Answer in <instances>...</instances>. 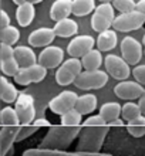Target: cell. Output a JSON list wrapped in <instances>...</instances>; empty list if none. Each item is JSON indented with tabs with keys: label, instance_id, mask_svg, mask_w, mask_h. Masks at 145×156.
Listing matches in <instances>:
<instances>
[{
	"label": "cell",
	"instance_id": "f35d334b",
	"mask_svg": "<svg viewBox=\"0 0 145 156\" xmlns=\"http://www.w3.org/2000/svg\"><path fill=\"white\" fill-rule=\"evenodd\" d=\"M33 125H34V126H37V128H42V126H50V122L47 121V119L42 118V119H34Z\"/></svg>",
	"mask_w": 145,
	"mask_h": 156
},
{
	"label": "cell",
	"instance_id": "ee69618b",
	"mask_svg": "<svg viewBox=\"0 0 145 156\" xmlns=\"http://www.w3.org/2000/svg\"><path fill=\"white\" fill-rule=\"evenodd\" d=\"M29 3H31V4H37V3H42L43 0H27Z\"/></svg>",
	"mask_w": 145,
	"mask_h": 156
},
{
	"label": "cell",
	"instance_id": "52a82bcc",
	"mask_svg": "<svg viewBox=\"0 0 145 156\" xmlns=\"http://www.w3.org/2000/svg\"><path fill=\"white\" fill-rule=\"evenodd\" d=\"M145 24V14L140 12H131V13H121L117 16L112 23V29L121 33H129L134 30H140Z\"/></svg>",
	"mask_w": 145,
	"mask_h": 156
},
{
	"label": "cell",
	"instance_id": "4dcf8cb0",
	"mask_svg": "<svg viewBox=\"0 0 145 156\" xmlns=\"http://www.w3.org/2000/svg\"><path fill=\"white\" fill-rule=\"evenodd\" d=\"M23 156H84L78 152H61V151H46V149L34 148L23 152Z\"/></svg>",
	"mask_w": 145,
	"mask_h": 156
},
{
	"label": "cell",
	"instance_id": "1f68e13d",
	"mask_svg": "<svg viewBox=\"0 0 145 156\" xmlns=\"http://www.w3.org/2000/svg\"><path fill=\"white\" fill-rule=\"evenodd\" d=\"M60 116H61L60 121H61L63 126H81V123H83V115L75 108L64 112Z\"/></svg>",
	"mask_w": 145,
	"mask_h": 156
},
{
	"label": "cell",
	"instance_id": "2e32d148",
	"mask_svg": "<svg viewBox=\"0 0 145 156\" xmlns=\"http://www.w3.org/2000/svg\"><path fill=\"white\" fill-rule=\"evenodd\" d=\"M56 38V33L50 27H40L29 34V44L31 47H49Z\"/></svg>",
	"mask_w": 145,
	"mask_h": 156
},
{
	"label": "cell",
	"instance_id": "484cf974",
	"mask_svg": "<svg viewBox=\"0 0 145 156\" xmlns=\"http://www.w3.org/2000/svg\"><path fill=\"white\" fill-rule=\"evenodd\" d=\"M0 85H2V92H0V98L6 104H13L16 102L17 97H19V91L14 87V84L9 81L6 77L0 78Z\"/></svg>",
	"mask_w": 145,
	"mask_h": 156
},
{
	"label": "cell",
	"instance_id": "8d00e7d4",
	"mask_svg": "<svg viewBox=\"0 0 145 156\" xmlns=\"http://www.w3.org/2000/svg\"><path fill=\"white\" fill-rule=\"evenodd\" d=\"M131 74L134 75L135 81L138 84H141L142 87L145 85V66H137L134 67V70L131 71Z\"/></svg>",
	"mask_w": 145,
	"mask_h": 156
},
{
	"label": "cell",
	"instance_id": "ab89813d",
	"mask_svg": "<svg viewBox=\"0 0 145 156\" xmlns=\"http://www.w3.org/2000/svg\"><path fill=\"white\" fill-rule=\"evenodd\" d=\"M138 105H140V109H141L142 115L145 116V90H144V94L141 95V98L138 99Z\"/></svg>",
	"mask_w": 145,
	"mask_h": 156
},
{
	"label": "cell",
	"instance_id": "8992f818",
	"mask_svg": "<svg viewBox=\"0 0 145 156\" xmlns=\"http://www.w3.org/2000/svg\"><path fill=\"white\" fill-rule=\"evenodd\" d=\"M14 109L17 112L20 125H31L36 119V107L33 95L21 92L14 102Z\"/></svg>",
	"mask_w": 145,
	"mask_h": 156
},
{
	"label": "cell",
	"instance_id": "ac0fdd59",
	"mask_svg": "<svg viewBox=\"0 0 145 156\" xmlns=\"http://www.w3.org/2000/svg\"><path fill=\"white\" fill-rule=\"evenodd\" d=\"M14 58H16V61L20 68H26V67L37 64V55L33 51V48L27 47V45H17V47H14Z\"/></svg>",
	"mask_w": 145,
	"mask_h": 156
},
{
	"label": "cell",
	"instance_id": "3957f363",
	"mask_svg": "<svg viewBox=\"0 0 145 156\" xmlns=\"http://www.w3.org/2000/svg\"><path fill=\"white\" fill-rule=\"evenodd\" d=\"M115 19V9L111 3H100L97 6L91 17V27L94 31L101 33L105 30H110V27L114 23Z\"/></svg>",
	"mask_w": 145,
	"mask_h": 156
},
{
	"label": "cell",
	"instance_id": "5b68a950",
	"mask_svg": "<svg viewBox=\"0 0 145 156\" xmlns=\"http://www.w3.org/2000/svg\"><path fill=\"white\" fill-rule=\"evenodd\" d=\"M110 75L105 71L96 70V71H83L78 77L75 78L74 85L80 90H101L107 85Z\"/></svg>",
	"mask_w": 145,
	"mask_h": 156
},
{
	"label": "cell",
	"instance_id": "f6af8a7d",
	"mask_svg": "<svg viewBox=\"0 0 145 156\" xmlns=\"http://www.w3.org/2000/svg\"><path fill=\"white\" fill-rule=\"evenodd\" d=\"M100 3H112L114 0H98Z\"/></svg>",
	"mask_w": 145,
	"mask_h": 156
},
{
	"label": "cell",
	"instance_id": "30bf717a",
	"mask_svg": "<svg viewBox=\"0 0 145 156\" xmlns=\"http://www.w3.org/2000/svg\"><path fill=\"white\" fill-rule=\"evenodd\" d=\"M47 77V68H44L40 64L20 68L19 73L14 75V82L19 85H30V84H37L42 82Z\"/></svg>",
	"mask_w": 145,
	"mask_h": 156
},
{
	"label": "cell",
	"instance_id": "d4e9b609",
	"mask_svg": "<svg viewBox=\"0 0 145 156\" xmlns=\"http://www.w3.org/2000/svg\"><path fill=\"white\" fill-rule=\"evenodd\" d=\"M121 105L118 102H105L104 105H101L100 108V114L98 115L105 121V123H110L115 119L121 118Z\"/></svg>",
	"mask_w": 145,
	"mask_h": 156
},
{
	"label": "cell",
	"instance_id": "b9f144b4",
	"mask_svg": "<svg viewBox=\"0 0 145 156\" xmlns=\"http://www.w3.org/2000/svg\"><path fill=\"white\" fill-rule=\"evenodd\" d=\"M108 126H124V121L122 119H115V121H112V122L108 123Z\"/></svg>",
	"mask_w": 145,
	"mask_h": 156
},
{
	"label": "cell",
	"instance_id": "f1b7e54d",
	"mask_svg": "<svg viewBox=\"0 0 145 156\" xmlns=\"http://www.w3.org/2000/svg\"><path fill=\"white\" fill-rule=\"evenodd\" d=\"M142 115L141 109H140V105L132 101H128L127 104L122 105L121 108V116H122V121H127V122H131L134 119L140 118Z\"/></svg>",
	"mask_w": 145,
	"mask_h": 156
},
{
	"label": "cell",
	"instance_id": "74e56055",
	"mask_svg": "<svg viewBox=\"0 0 145 156\" xmlns=\"http://www.w3.org/2000/svg\"><path fill=\"white\" fill-rule=\"evenodd\" d=\"M9 26H10V17L4 10H2L0 12V27L4 29V27H9Z\"/></svg>",
	"mask_w": 145,
	"mask_h": 156
},
{
	"label": "cell",
	"instance_id": "836d02e7",
	"mask_svg": "<svg viewBox=\"0 0 145 156\" xmlns=\"http://www.w3.org/2000/svg\"><path fill=\"white\" fill-rule=\"evenodd\" d=\"M37 131H38V128L34 126L33 123H31V125H21L20 131H19V133H17L16 142H21V140L27 139V138H30L31 135H34Z\"/></svg>",
	"mask_w": 145,
	"mask_h": 156
},
{
	"label": "cell",
	"instance_id": "8fae6325",
	"mask_svg": "<svg viewBox=\"0 0 145 156\" xmlns=\"http://www.w3.org/2000/svg\"><path fill=\"white\" fill-rule=\"evenodd\" d=\"M77 98L78 95L75 94L74 91H63L58 95H56L51 101L49 102V109L53 114H57V115H63L64 112L70 111L75 107V102H77Z\"/></svg>",
	"mask_w": 145,
	"mask_h": 156
},
{
	"label": "cell",
	"instance_id": "277c9868",
	"mask_svg": "<svg viewBox=\"0 0 145 156\" xmlns=\"http://www.w3.org/2000/svg\"><path fill=\"white\" fill-rule=\"evenodd\" d=\"M83 73V64L80 58H68L58 67L56 73V82L58 85L67 87L74 84L75 78Z\"/></svg>",
	"mask_w": 145,
	"mask_h": 156
},
{
	"label": "cell",
	"instance_id": "4316f807",
	"mask_svg": "<svg viewBox=\"0 0 145 156\" xmlns=\"http://www.w3.org/2000/svg\"><path fill=\"white\" fill-rule=\"evenodd\" d=\"M96 10V0H73L71 13L75 17L88 16Z\"/></svg>",
	"mask_w": 145,
	"mask_h": 156
},
{
	"label": "cell",
	"instance_id": "7c38bea8",
	"mask_svg": "<svg viewBox=\"0 0 145 156\" xmlns=\"http://www.w3.org/2000/svg\"><path fill=\"white\" fill-rule=\"evenodd\" d=\"M64 50L57 45H49L44 47L43 51L38 54L37 57V64L43 66L47 70L51 68H57L64 62Z\"/></svg>",
	"mask_w": 145,
	"mask_h": 156
},
{
	"label": "cell",
	"instance_id": "4fadbf2b",
	"mask_svg": "<svg viewBox=\"0 0 145 156\" xmlns=\"http://www.w3.org/2000/svg\"><path fill=\"white\" fill-rule=\"evenodd\" d=\"M94 45H96V40L91 36H88V34L75 36L67 45V53L70 54L71 58H81L88 51H91Z\"/></svg>",
	"mask_w": 145,
	"mask_h": 156
},
{
	"label": "cell",
	"instance_id": "6da1fadb",
	"mask_svg": "<svg viewBox=\"0 0 145 156\" xmlns=\"http://www.w3.org/2000/svg\"><path fill=\"white\" fill-rule=\"evenodd\" d=\"M83 126H63V125H51L49 132L43 138L38 148L46 151H61L66 152V149L70 146L74 139H77Z\"/></svg>",
	"mask_w": 145,
	"mask_h": 156
},
{
	"label": "cell",
	"instance_id": "9c48e42d",
	"mask_svg": "<svg viewBox=\"0 0 145 156\" xmlns=\"http://www.w3.org/2000/svg\"><path fill=\"white\" fill-rule=\"evenodd\" d=\"M121 53H122V58L128 66H135L141 61L142 55H144V47L142 43L137 40V38L127 36L121 41Z\"/></svg>",
	"mask_w": 145,
	"mask_h": 156
},
{
	"label": "cell",
	"instance_id": "ffe728a7",
	"mask_svg": "<svg viewBox=\"0 0 145 156\" xmlns=\"http://www.w3.org/2000/svg\"><path fill=\"white\" fill-rule=\"evenodd\" d=\"M53 30L56 33V37H75L77 33H78V24L73 19H64V20L57 21L56 26L53 27Z\"/></svg>",
	"mask_w": 145,
	"mask_h": 156
},
{
	"label": "cell",
	"instance_id": "7402d4cb",
	"mask_svg": "<svg viewBox=\"0 0 145 156\" xmlns=\"http://www.w3.org/2000/svg\"><path fill=\"white\" fill-rule=\"evenodd\" d=\"M117 41H118V38H117V33L114 30L101 31V33H98V37H97V40H96L97 50H100L101 53L110 51V50L115 48Z\"/></svg>",
	"mask_w": 145,
	"mask_h": 156
},
{
	"label": "cell",
	"instance_id": "f546056e",
	"mask_svg": "<svg viewBox=\"0 0 145 156\" xmlns=\"http://www.w3.org/2000/svg\"><path fill=\"white\" fill-rule=\"evenodd\" d=\"M0 122L3 126H19L20 121L17 116V112L14 108L6 107L0 111Z\"/></svg>",
	"mask_w": 145,
	"mask_h": 156
},
{
	"label": "cell",
	"instance_id": "7a4b0ae2",
	"mask_svg": "<svg viewBox=\"0 0 145 156\" xmlns=\"http://www.w3.org/2000/svg\"><path fill=\"white\" fill-rule=\"evenodd\" d=\"M110 126H83L78 135V144L75 152L98 153L103 148V144L107 138Z\"/></svg>",
	"mask_w": 145,
	"mask_h": 156
},
{
	"label": "cell",
	"instance_id": "e0dca14e",
	"mask_svg": "<svg viewBox=\"0 0 145 156\" xmlns=\"http://www.w3.org/2000/svg\"><path fill=\"white\" fill-rule=\"evenodd\" d=\"M20 126H3L0 129V156H7L9 151L16 142Z\"/></svg>",
	"mask_w": 145,
	"mask_h": 156
},
{
	"label": "cell",
	"instance_id": "60d3db41",
	"mask_svg": "<svg viewBox=\"0 0 145 156\" xmlns=\"http://www.w3.org/2000/svg\"><path fill=\"white\" fill-rule=\"evenodd\" d=\"M135 10L140 12V13H142V14H145V0H140V2H137Z\"/></svg>",
	"mask_w": 145,
	"mask_h": 156
},
{
	"label": "cell",
	"instance_id": "83f0119b",
	"mask_svg": "<svg viewBox=\"0 0 145 156\" xmlns=\"http://www.w3.org/2000/svg\"><path fill=\"white\" fill-rule=\"evenodd\" d=\"M0 40H2V44H7L13 47L17 41L20 40V30L12 24L9 27H4L0 31Z\"/></svg>",
	"mask_w": 145,
	"mask_h": 156
},
{
	"label": "cell",
	"instance_id": "cb8c5ba5",
	"mask_svg": "<svg viewBox=\"0 0 145 156\" xmlns=\"http://www.w3.org/2000/svg\"><path fill=\"white\" fill-rule=\"evenodd\" d=\"M80 60H81V64H83L84 71L100 70L101 64L104 62L103 54H101V51L97 50V48H92L91 51H88V53L85 54V55H83Z\"/></svg>",
	"mask_w": 145,
	"mask_h": 156
},
{
	"label": "cell",
	"instance_id": "e575fe53",
	"mask_svg": "<svg viewBox=\"0 0 145 156\" xmlns=\"http://www.w3.org/2000/svg\"><path fill=\"white\" fill-rule=\"evenodd\" d=\"M127 131L134 138H141V136H145V125H132V123H128Z\"/></svg>",
	"mask_w": 145,
	"mask_h": 156
},
{
	"label": "cell",
	"instance_id": "d6986e66",
	"mask_svg": "<svg viewBox=\"0 0 145 156\" xmlns=\"http://www.w3.org/2000/svg\"><path fill=\"white\" fill-rule=\"evenodd\" d=\"M71 6H73V0H56L50 7V19L56 23L68 19V16L71 14Z\"/></svg>",
	"mask_w": 145,
	"mask_h": 156
},
{
	"label": "cell",
	"instance_id": "ba28073f",
	"mask_svg": "<svg viewBox=\"0 0 145 156\" xmlns=\"http://www.w3.org/2000/svg\"><path fill=\"white\" fill-rule=\"evenodd\" d=\"M104 66H105V73L111 75L114 80L118 81H125L131 75V68L125 62V60L115 54H108L104 58Z\"/></svg>",
	"mask_w": 145,
	"mask_h": 156
},
{
	"label": "cell",
	"instance_id": "d590c367",
	"mask_svg": "<svg viewBox=\"0 0 145 156\" xmlns=\"http://www.w3.org/2000/svg\"><path fill=\"white\" fill-rule=\"evenodd\" d=\"M104 125H107V123L100 115H91L85 121H83V126H104Z\"/></svg>",
	"mask_w": 145,
	"mask_h": 156
},
{
	"label": "cell",
	"instance_id": "603a6c76",
	"mask_svg": "<svg viewBox=\"0 0 145 156\" xmlns=\"http://www.w3.org/2000/svg\"><path fill=\"white\" fill-rule=\"evenodd\" d=\"M97 97L94 94H84L77 98L75 102V109L81 114V115H90L97 109Z\"/></svg>",
	"mask_w": 145,
	"mask_h": 156
},
{
	"label": "cell",
	"instance_id": "9a60e30c",
	"mask_svg": "<svg viewBox=\"0 0 145 156\" xmlns=\"http://www.w3.org/2000/svg\"><path fill=\"white\" fill-rule=\"evenodd\" d=\"M144 87L141 84H138L137 81H120L114 87V92L118 98L125 99V101H135L140 99L141 95L144 94Z\"/></svg>",
	"mask_w": 145,
	"mask_h": 156
},
{
	"label": "cell",
	"instance_id": "7bdbcfd3",
	"mask_svg": "<svg viewBox=\"0 0 145 156\" xmlns=\"http://www.w3.org/2000/svg\"><path fill=\"white\" fill-rule=\"evenodd\" d=\"M27 0H13V3H16L17 6H20V4H23V3H26Z\"/></svg>",
	"mask_w": 145,
	"mask_h": 156
},
{
	"label": "cell",
	"instance_id": "5bb4252c",
	"mask_svg": "<svg viewBox=\"0 0 145 156\" xmlns=\"http://www.w3.org/2000/svg\"><path fill=\"white\" fill-rule=\"evenodd\" d=\"M0 68L6 77H14L20 70L14 58V48L12 45L0 44Z\"/></svg>",
	"mask_w": 145,
	"mask_h": 156
},
{
	"label": "cell",
	"instance_id": "44dd1931",
	"mask_svg": "<svg viewBox=\"0 0 145 156\" xmlns=\"http://www.w3.org/2000/svg\"><path fill=\"white\" fill-rule=\"evenodd\" d=\"M34 16H36V9L34 4L26 2V3L20 4L16 10V20L20 27H27L33 23Z\"/></svg>",
	"mask_w": 145,
	"mask_h": 156
},
{
	"label": "cell",
	"instance_id": "bcb514c9",
	"mask_svg": "<svg viewBox=\"0 0 145 156\" xmlns=\"http://www.w3.org/2000/svg\"><path fill=\"white\" fill-rule=\"evenodd\" d=\"M142 47H144V54H145V34L142 36Z\"/></svg>",
	"mask_w": 145,
	"mask_h": 156
},
{
	"label": "cell",
	"instance_id": "d6a6232c",
	"mask_svg": "<svg viewBox=\"0 0 145 156\" xmlns=\"http://www.w3.org/2000/svg\"><path fill=\"white\" fill-rule=\"evenodd\" d=\"M112 7L118 10L121 13H131V12H135V6L137 3L134 0H114L112 2Z\"/></svg>",
	"mask_w": 145,
	"mask_h": 156
}]
</instances>
